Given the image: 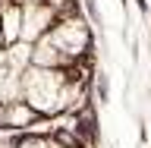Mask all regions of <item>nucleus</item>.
Wrapping results in <instances>:
<instances>
[{"instance_id": "7ed1b4c3", "label": "nucleus", "mask_w": 151, "mask_h": 148, "mask_svg": "<svg viewBox=\"0 0 151 148\" xmlns=\"http://www.w3.org/2000/svg\"><path fill=\"white\" fill-rule=\"evenodd\" d=\"M57 19H60V16L47 6L44 0L22 3V38H19V41H25V44H38V41L54 28Z\"/></svg>"}, {"instance_id": "6e6552de", "label": "nucleus", "mask_w": 151, "mask_h": 148, "mask_svg": "<svg viewBox=\"0 0 151 148\" xmlns=\"http://www.w3.org/2000/svg\"><path fill=\"white\" fill-rule=\"evenodd\" d=\"M0 148H16V145H13V142H3V145H0Z\"/></svg>"}, {"instance_id": "39448f33", "label": "nucleus", "mask_w": 151, "mask_h": 148, "mask_svg": "<svg viewBox=\"0 0 151 148\" xmlns=\"http://www.w3.org/2000/svg\"><path fill=\"white\" fill-rule=\"evenodd\" d=\"M44 3H47V6H50V9H54L57 16H63L66 9L73 6V0H44Z\"/></svg>"}, {"instance_id": "0eeeda50", "label": "nucleus", "mask_w": 151, "mask_h": 148, "mask_svg": "<svg viewBox=\"0 0 151 148\" xmlns=\"http://www.w3.org/2000/svg\"><path fill=\"white\" fill-rule=\"evenodd\" d=\"M3 47H6V44H3V28H0V51H3Z\"/></svg>"}, {"instance_id": "f257e3e1", "label": "nucleus", "mask_w": 151, "mask_h": 148, "mask_svg": "<svg viewBox=\"0 0 151 148\" xmlns=\"http://www.w3.org/2000/svg\"><path fill=\"white\" fill-rule=\"evenodd\" d=\"M79 95V82L69 69H41L28 66L22 73V101L38 113V117H54L66 110Z\"/></svg>"}, {"instance_id": "f03ea898", "label": "nucleus", "mask_w": 151, "mask_h": 148, "mask_svg": "<svg viewBox=\"0 0 151 148\" xmlns=\"http://www.w3.org/2000/svg\"><path fill=\"white\" fill-rule=\"evenodd\" d=\"M44 41L60 54V60H63L66 69H69V66L88 51V25H85L79 16L66 13V16H60L54 22V28L44 35Z\"/></svg>"}, {"instance_id": "20e7f679", "label": "nucleus", "mask_w": 151, "mask_h": 148, "mask_svg": "<svg viewBox=\"0 0 151 148\" xmlns=\"http://www.w3.org/2000/svg\"><path fill=\"white\" fill-rule=\"evenodd\" d=\"M41 120L25 101H9L0 104V129H32Z\"/></svg>"}, {"instance_id": "423d86ee", "label": "nucleus", "mask_w": 151, "mask_h": 148, "mask_svg": "<svg viewBox=\"0 0 151 148\" xmlns=\"http://www.w3.org/2000/svg\"><path fill=\"white\" fill-rule=\"evenodd\" d=\"M6 73H9V69L3 66V69H0V104H3V85H6Z\"/></svg>"}]
</instances>
